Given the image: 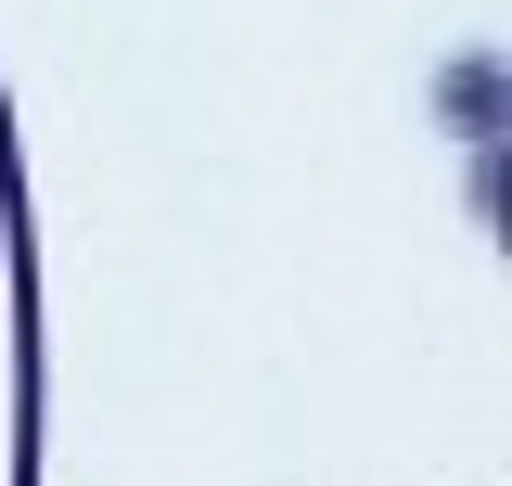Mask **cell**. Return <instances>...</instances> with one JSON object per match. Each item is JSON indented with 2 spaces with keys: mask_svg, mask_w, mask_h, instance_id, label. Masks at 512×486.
Segmentation results:
<instances>
[{
  "mask_svg": "<svg viewBox=\"0 0 512 486\" xmlns=\"http://www.w3.org/2000/svg\"><path fill=\"white\" fill-rule=\"evenodd\" d=\"M436 128L474 154V141H512V64L500 52H448L436 64Z\"/></svg>",
  "mask_w": 512,
  "mask_h": 486,
  "instance_id": "cell-1",
  "label": "cell"
},
{
  "mask_svg": "<svg viewBox=\"0 0 512 486\" xmlns=\"http://www.w3.org/2000/svg\"><path fill=\"white\" fill-rule=\"evenodd\" d=\"M512 218V180H500V141H474V231H500Z\"/></svg>",
  "mask_w": 512,
  "mask_h": 486,
  "instance_id": "cell-2",
  "label": "cell"
}]
</instances>
